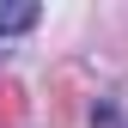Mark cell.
<instances>
[{"label":"cell","instance_id":"1","mask_svg":"<svg viewBox=\"0 0 128 128\" xmlns=\"http://www.w3.org/2000/svg\"><path fill=\"white\" fill-rule=\"evenodd\" d=\"M43 12L30 6V0H18V6H0V37H18V30H30Z\"/></svg>","mask_w":128,"mask_h":128}]
</instances>
